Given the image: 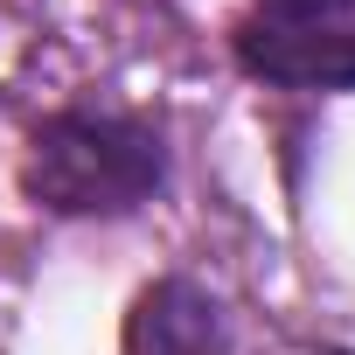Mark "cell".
<instances>
[{
	"label": "cell",
	"mask_w": 355,
	"mask_h": 355,
	"mask_svg": "<svg viewBox=\"0 0 355 355\" xmlns=\"http://www.w3.org/2000/svg\"><path fill=\"white\" fill-rule=\"evenodd\" d=\"M279 15H300V21H327V15H341V8H355V0H272Z\"/></svg>",
	"instance_id": "4"
},
{
	"label": "cell",
	"mask_w": 355,
	"mask_h": 355,
	"mask_svg": "<svg viewBox=\"0 0 355 355\" xmlns=\"http://www.w3.org/2000/svg\"><path fill=\"white\" fill-rule=\"evenodd\" d=\"M237 56L251 77L286 84V91H348L355 84V28H327V21H300V15L244 21Z\"/></svg>",
	"instance_id": "2"
},
{
	"label": "cell",
	"mask_w": 355,
	"mask_h": 355,
	"mask_svg": "<svg viewBox=\"0 0 355 355\" xmlns=\"http://www.w3.org/2000/svg\"><path fill=\"white\" fill-rule=\"evenodd\" d=\"M125 355H230V327L202 286L160 279L139 293L125 320Z\"/></svg>",
	"instance_id": "3"
},
{
	"label": "cell",
	"mask_w": 355,
	"mask_h": 355,
	"mask_svg": "<svg viewBox=\"0 0 355 355\" xmlns=\"http://www.w3.org/2000/svg\"><path fill=\"white\" fill-rule=\"evenodd\" d=\"M160 139L119 112H63L35 132L28 196L63 216H125L160 189Z\"/></svg>",
	"instance_id": "1"
}]
</instances>
